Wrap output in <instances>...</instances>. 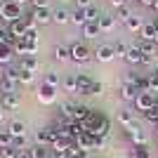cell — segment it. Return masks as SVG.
I'll list each match as a JSON object with an SVG mask.
<instances>
[{
    "mask_svg": "<svg viewBox=\"0 0 158 158\" xmlns=\"http://www.w3.org/2000/svg\"><path fill=\"white\" fill-rule=\"evenodd\" d=\"M83 125H85V132H90L94 137H109V132H111V120L102 111H92Z\"/></svg>",
    "mask_w": 158,
    "mask_h": 158,
    "instance_id": "cell-1",
    "label": "cell"
},
{
    "mask_svg": "<svg viewBox=\"0 0 158 158\" xmlns=\"http://www.w3.org/2000/svg\"><path fill=\"white\" fill-rule=\"evenodd\" d=\"M19 71L21 69H14V66H7L2 71V76H0V92L2 94L17 92V87H19Z\"/></svg>",
    "mask_w": 158,
    "mask_h": 158,
    "instance_id": "cell-2",
    "label": "cell"
},
{
    "mask_svg": "<svg viewBox=\"0 0 158 158\" xmlns=\"http://www.w3.org/2000/svg\"><path fill=\"white\" fill-rule=\"evenodd\" d=\"M24 14H21V5L12 2V0H2L0 2V19L7 21V24H12V21H19Z\"/></svg>",
    "mask_w": 158,
    "mask_h": 158,
    "instance_id": "cell-3",
    "label": "cell"
},
{
    "mask_svg": "<svg viewBox=\"0 0 158 158\" xmlns=\"http://www.w3.org/2000/svg\"><path fill=\"white\" fill-rule=\"evenodd\" d=\"M92 50L85 45V43H73L71 45V61H76V64H87V61L92 59Z\"/></svg>",
    "mask_w": 158,
    "mask_h": 158,
    "instance_id": "cell-4",
    "label": "cell"
},
{
    "mask_svg": "<svg viewBox=\"0 0 158 158\" xmlns=\"http://www.w3.org/2000/svg\"><path fill=\"white\" fill-rule=\"evenodd\" d=\"M156 97L158 94H153V92H139L137 99H135V111H139V113L151 111L153 106H156Z\"/></svg>",
    "mask_w": 158,
    "mask_h": 158,
    "instance_id": "cell-5",
    "label": "cell"
},
{
    "mask_svg": "<svg viewBox=\"0 0 158 158\" xmlns=\"http://www.w3.org/2000/svg\"><path fill=\"white\" fill-rule=\"evenodd\" d=\"M59 139V135H57V130H54V125L50 127H40L38 132H35V144H43V146H52L54 142Z\"/></svg>",
    "mask_w": 158,
    "mask_h": 158,
    "instance_id": "cell-6",
    "label": "cell"
},
{
    "mask_svg": "<svg viewBox=\"0 0 158 158\" xmlns=\"http://www.w3.org/2000/svg\"><path fill=\"white\" fill-rule=\"evenodd\" d=\"M35 99H38L43 106H50V104H54L57 102V87H50V85H43L38 87V92H35Z\"/></svg>",
    "mask_w": 158,
    "mask_h": 158,
    "instance_id": "cell-7",
    "label": "cell"
},
{
    "mask_svg": "<svg viewBox=\"0 0 158 158\" xmlns=\"http://www.w3.org/2000/svg\"><path fill=\"white\" fill-rule=\"evenodd\" d=\"M52 14H54V10H50V7H33L31 10V17H33V21H35L38 26L52 24Z\"/></svg>",
    "mask_w": 158,
    "mask_h": 158,
    "instance_id": "cell-8",
    "label": "cell"
},
{
    "mask_svg": "<svg viewBox=\"0 0 158 158\" xmlns=\"http://www.w3.org/2000/svg\"><path fill=\"white\" fill-rule=\"evenodd\" d=\"M137 47L144 52V64H151L153 57H158V45L156 43H151V40H137Z\"/></svg>",
    "mask_w": 158,
    "mask_h": 158,
    "instance_id": "cell-9",
    "label": "cell"
},
{
    "mask_svg": "<svg viewBox=\"0 0 158 158\" xmlns=\"http://www.w3.org/2000/svg\"><path fill=\"white\" fill-rule=\"evenodd\" d=\"M92 57L99 61V64H109V61H113V59H116L113 45H99L97 50H94V54H92Z\"/></svg>",
    "mask_w": 158,
    "mask_h": 158,
    "instance_id": "cell-10",
    "label": "cell"
},
{
    "mask_svg": "<svg viewBox=\"0 0 158 158\" xmlns=\"http://www.w3.org/2000/svg\"><path fill=\"white\" fill-rule=\"evenodd\" d=\"M125 135H127V139L132 142V146H135V144H146V142H149L146 132L142 130L139 125H132V127H127V130H125Z\"/></svg>",
    "mask_w": 158,
    "mask_h": 158,
    "instance_id": "cell-11",
    "label": "cell"
},
{
    "mask_svg": "<svg viewBox=\"0 0 158 158\" xmlns=\"http://www.w3.org/2000/svg\"><path fill=\"white\" fill-rule=\"evenodd\" d=\"M38 52V45L35 43H26V40H17L14 43V54H21V57H28V54Z\"/></svg>",
    "mask_w": 158,
    "mask_h": 158,
    "instance_id": "cell-12",
    "label": "cell"
},
{
    "mask_svg": "<svg viewBox=\"0 0 158 158\" xmlns=\"http://www.w3.org/2000/svg\"><path fill=\"white\" fill-rule=\"evenodd\" d=\"M94 144H97V137L90 135V132H83V135L76 139V146L83 149V151H94Z\"/></svg>",
    "mask_w": 158,
    "mask_h": 158,
    "instance_id": "cell-13",
    "label": "cell"
},
{
    "mask_svg": "<svg viewBox=\"0 0 158 158\" xmlns=\"http://www.w3.org/2000/svg\"><path fill=\"white\" fill-rule=\"evenodd\" d=\"M118 123L123 127H132V125H137V116H135V111H132V109H120L118 111Z\"/></svg>",
    "mask_w": 158,
    "mask_h": 158,
    "instance_id": "cell-14",
    "label": "cell"
},
{
    "mask_svg": "<svg viewBox=\"0 0 158 158\" xmlns=\"http://www.w3.org/2000/svg\"><path fill=\"white\" fill-rule=\"evenodd\" d=\"M118 92H120V99H123V102H132V104H135V99H137V94H139V87L130 85V83H123Z\"/></svg>",
    "mask_w": 158,
    "mask_h": 158,
    "instance_id": "cell-15",
    "label": "cell"
},
{
    "mask_svg": "<svg viewBox=\"0 0 158 158\" xmlns=\"http://www.w3.org/2000/svg\"><path fill=\"white\" fill-rule=\"evenodd\" d=\"M0 104L5 106V111H14V109H19V104H21V97H19V92H10V94H2V99H0Z\"/></svg>",
    "mask_w": 158,
    "mask_h": 158,
    "instance_id": "cell-16",
    "label": "cell"
},
{
    "mask_svg": "<svg viewBox=\"0 0 158 158\" xmlns=\"http://www.w3.org/2000/svg\"><path fill=\"white\" fill-rule=\"evenodd\" d=\"M125 61H127L130 66H139V64H144V52H142L137 45H130V52H127Z\"/></svg>",
    "mask_w": 158,
    "mask_h": 158,
    "instance_id": "cell-17",
    "label": "cell"
},
{
    "mask_svg": "<svg viewBox=\"0 0 158 158\" xmlns=\"http://www.w3.org/2000/svg\"><path fill=\"white\" fill-rule=\"evenodd\" d=\"M90 113H92V109L85 104H76L73 106V120L76 123H85L87 118H90Z\"/></svg>",
    "mask_w": 158,
    "mask_h": 158,
    "instance_id": "cell-18",
    "label": "cell"
},
{
    "mask_svg": "<svg viewBox=\"0 0 158 158\" xmlns=\"http://www.w3.org/2000/svg\"><path fill=\"white\" fill-rule=\"evenodd\" d=\"M10 26V33H12L17 40H24L26 38V21L19 19V21H12V24H7Z\"/></svg>",
    "mask_w": 158,
    "mask_h": 158,
    "instance_id": "cell-19",
    "label": "cell"
},
{
    "mask_svg": "<svg viewBox=\"0 0 158 158\" xmlns=\"http://www.w3.org/2000/svg\"><path fill=\"white\" fill-rule=\"evenodd\" d=\"M97 24H99V28H102V33H111L113 28H116V17H113V14H102Z\"/></svg>",
    "mask_w": 158,
    "mask_h": 158,
    "instance_id": "cell-20",
    "label": "cell"
},
{
    "mask_svg": "<svg viewBox=\"0 0 158 158\" xmlns=\"http://www.w3.org/2000/svg\"><path fill=\"white\" fill-rule=\"evenodd\" d=\"M38 59H35V54H28V57H21V64H19V69L21 71H31V73H35L38 71Z\"/></svg>",
    "mask_w": 158,
    "mask_h": 158,
    "instance_id": "cell-21",
    "label": "cell"
},
{
    "mask_svg": "<svg viewBox=\"0 0 158 158\" xmlns=\"http://www.w3.org/2000/svg\"><path fill=\"white\" fill-rule=\"evenodd\" d=\"M156 35H158V28L153 26L151 21H149V24H144V26H142V31H139V38H142V40H151V43H156Z\"/></svg>",
    "mask_w": 158,
    "mask_h": 158,
    "instance_id": "cell-22",
    "label": "cell"
},
{
    "mask_svg": "<svg viewBox=\"0 0 158 158\" xmlns=\"http://www.w3.org/2000/svg\"><path fill=\"white\" fill-rule=\"evenodd\" d=\"M7 130H10V135H12L14 139L24 137V135H26V123H24V120H12V123L7 125Z\"/></svg>",
    "mask_w": 158,
    "mask_h": 158,
    "instance_id": "cell-23",
    "label": "cell"
},
{
    "mask_svg": "<svg viewBox=\"0 0 158 158\" xmlns=\"http://www.w3.org/2000/svg\"><path fill=\"white\" fill-rule=\"evenodd\" d=\"M14 57V47L12 45H7V43H0V66H5L10 64Z\"/></svg>",
    "mask_w": 158,
    "mask_h": 158,
    "instance_id": "cell-24",
    "label": "cell"
},
{
    "mask_svg": "<svg viewBox=\"0 0 158 158\" xmlns=\"http://www.w3.org/2000/svg\"><path fill=\"white\" fill-rule=\"evenodd\" d=\"M92 83H94V80L90 78V76H85V73H78V92H80V94H90V90H92Z\"/></svg>",
    "mask_w": 158,
    "mask_h": 158,
    "instance_id": "cell-25",
    "label": "cell"
},
{
    "mask_svg": "<svg viewBox=\"0 0 158 158\" xmlns=\"http://www.w3.org/2000/svg\"><path fill=\"white\" fill-rule=\"evenodd\" d=\"M99 33H102V28H99V24H97V21H87L85 26H83V35H85L87 40L99 38Z\"/></svg>",
    "mask_w": 158,
    "mask_h": 158,
    "instance_id": "cell-26",
    "label": "cell"
},
{
    "mask_svg": "<svg viewBox=\"0 0 158 158\" xmlns=\"http://www.w3.org/2000/svg\"><path fill=\"white\" fill-rule=\"evenodd\" d=\"M130 158H153L146 144H135L130 149Z\"/></svg>",
    "mask_w": 158,
    "mask_h": 158,
    "instance_id": "cell-27",
    "label": "cell"
},
{
    "mask_svg": "<svg viewBox=\"0 0 158 158\" xmlns=\"http://www.w3.org/2000/svg\"><path fill=\"white\" fill-rule=\"evenodd\" d=\"M142 26H144V19H142L139 14H132L130 19L125 21V28H127V31H132V33H139V31H142Z\"/></svg>",
    "mask_w": 158,
    "mask_h": 158,
    "instance_id": "cell-28",
    "label": "cell"
},
{
    "mask_svg": "<svg viewBox=\"0 0 158 158\" xmlns=\"http://www.w3.org/2000/svg\"><path fill=\"white\" fill-rule=\"evenodd\" d=\"M52 21L54 24H69V21H71V12H69V10H64V7H59V10H54V14H52Z\"/></svg>",
    "mask_w": 158,
    "mask_h": 158,
    "instance_id": "cell-29",
    "label": "cell"
},
{
    "mask_svg": "<svg viewBox=\"0 0 158 158\" xmlns=\"http://www.w3.org/2000/svg\"><path fill=\"white\" fill-rule=\"evenodd\" d=\"M52 54H54V59H57V61H69V59H71V47H66V45H57Z\"/></svg>",
    "mask_w": 158,
    "mask_h": 158,
    "instance_id": "cell-30",
    "label": "cell"
},
{
    "mask_svg": "<svg viewBox=\"0 0 158 158\" xmlns=\"http://www.w3.org/2000/svg\"><path fill=\"white\" fill-rule=\"evenodd\" d=\"M61 87H64L66 92H78V76H66L64 80H61Z\"/></svg>",
    "mask_w": 158,
    "mask_h": 158,
    "instance_id": "cell-31",
    "label": "cell"
},
{
    "mask_svg": "<svg viewBox=\"0 0 158 158\" xmlns=\"http://www.w3.org/2000/svg\"><path fill=\"white\" fill-rule=\"evenodd\" d=\"M144 83H146V92L158 94V76H156V73H146V76H144Z\"/></svg>",
    "mask_w": 158,
    "mask_h": 158,
    "instance_id": "cell-32",
    "label": "cell"
},
{
    "mask_svg": "<svg viewBox=\"0 0 158 158\" xmlns=\"http://www.w3.org/2000/svg\"><path fill=\"white\" fill-rule=\"evenodd\" d=\"M43 83L50 85V87H59L61 85V78H59V73H57V71H47L45 78H43Z\"/></svg>",
    "mask_w": 158,
    "mask_h": 158,
    "instance_id": "cell-33",
    "label": "cell"
},
{
    "mask_svg": "<svg viewBox=\"0 0 158 158\" xmlns=\"http://www.w3.org/2000/svg\"><path fill=\"white\" fill-rule=\"evenodd\" d=\"M28 153H31V158H50V151H47V146L43 144H35L28 149Z\"/></svg>",
    "mask_w": 158,
    "mask_h": 158,
    "instance_id": "cell-34",
    "label": "cell"
},
{
    "mask_svg": "<svg viewBox=\"0 0 158 158\" xmlns=\"http://www.w3.org/2000/svg\"><path fill=\"white\" fill-rule=\"evenodd\" d=\"M69 135H71L73 139H78L80 135H83V132H85V125H83V123H76V120H71V123H69Z\"/></svg>",
    "mask_w": 158,
    "mask_h": 158,
    "instance_id": "cell-35",
    "label": "cell"
},
{
    "mask_svg": "<svg viewBox=\"0 0 158 158\" xmlns=\"http://www.w3.org/2000/svg\"><path fill=\"white\" fill-rule=\"evenodd\" d=\"M71 21L76 24V26H85V24H87L85 10H80V7H78V10H73V12H71Z\"/></svg>",
    "mask_w": 158,
    "mask_h": 158,
    "instance_id": "cell-36",
    "label": "cell"
},
{
    "mask_svg": "<svg viewBox=\"0 0 158 158\" xmlns=\"http://www.w3.org/2000/svg\"><path fill=\"white\" fill-rule=\"evenodd\" d=\"M113 52H116V57L125 59V57H127V52H130V45H127V43H123V40H118V43L113 45Z\"/></svg>",
    "mask_w": 158,
    "mask_h": 158,
    "instance_id": "cell-37",
    "label": "cell"
},
{
    "mask_svg": "<svg viewBox=\"0 0 158 158\" xmlns=\"http://www.w3.org/2000/svg\"><path fill=\"white\" fill-rule=\"evenodd\" d=\"M0 43H7V45H12L14 47V43H17V38H14L12 33H10V26H0Z\"/></svg>",
    "mask_w": 158,
    "mask_h": 158,
    "instance_id": "cell-38",
    "label": "cell"
},
{
    "mask_svg": "<svg viewBox=\"0 0 158 158\" xmlns=\"http://www.w3.org/2000/svg\"><path fill=\"white\" fill-rule=\"evenodd\" d=\"M33 80H35V73L31 71H19V85H33Z\"/></svg>",
    "mask_w": 158,
    "mask_h": 158,
    "instance_id": "cell-39",
    "label": "cell"
},
{
    "mask_svg": "<svg viewBox=\"0 0 158 158\" xmlns=\"http://www.w3.org/2000/svg\"><path fill=\"white\" fill-rule=\"evenodd\" d=\"M99 17H102L99 7H94V5L85 7V19H87V21H99Z\"/></svg>",
    "mask_w": 158,
    "mask_h": 158,
    "instance_id": "cell-40",
    "label": "cell"
},
{
    "mask_svg": "<svg viewBox=\"0 0 158 158\" xmlns=\"http://www.w3.org/2000/svg\"><path fill=\"white\" fill-rule=\"evenodd\" d=\"M132 17V10L127 5H123V7H118V10H116V19H120V21H127Z\"/></svg>",
    "mask_w": 158,
    "mask_h": 158,
    "instance_id": "cell-41",
    "label": "cell"
},
{
    "mask_svg": "<svg viewBox=\"0 0 158 158\" xmlns=\"http://www.w3.org/2000/svg\"><path fill=\"white\" fill-rule=\"evenodd\" d=\"M139 80H142V73H137V71H125V78H123V83H130V85H137Z\"/></svg>",
    "mask_w": 158,
    "mask_h": 158,
    "instance_id": "cell-42",
    "label": "cell"
},
{
    "mask_svg": "<svg viewBox=\"0 0 158 158\" xmlns=\"http://www.w3.org/2000/svg\"><path fill=\"white\" fill-rule=\"evenodd\" d=\"M12 142H14V137L10 135V130H0V149L2 146H12Z\"/></svg>",
    "mask_w": 158,
    "mask_h": 158,
    "instance_id": "cell-43",
    "label": "cell"
},
{
    "mask_svg": "<svg viewBox=\"0 0 158 158\" xmlns=\"http://www.w3.org/2000/svg\"><path fill=\"white\" fill-rule=\"evenodd\" d=\"M17 156H19V151L14 146H2L0 149V158H17Z\"/></svg>",
    "mask_w": 158,
    "mask_h": 158,
    "instance_id": "cell-44",
    "label": "cell"
},
{
    "mask_svg": "<svg viewBox=\"0 0 158 158\" xmlns=\"http://www.w3.org/2000/svg\"><path fill=\"white\" fill-rule=\"evenodd\" d=\"M26 144H28V139H26V135H24V137H17L12 142V146L14 149H17V151H26Z\"/></svg>",
    "mask_w": 158,
    "mask_h": 158,
    "instance_id": "cell-45",
    "label": "cell"
},
{
    "mask_svg": "<svg viewBox=\"0 0 158 158\" xmlns=\"http://www.w3.org/2000/svg\"><path fill=\"white\" fill-rule=\"evenodd\" d=\"M144 118L149 120L151 125H156V120H158V109H156V106H153L151 111H146V113H144Z\"/></svg>",
    "mask_w": 158,
    "mask_h": 158,
    "instance_id": "cell-46",
    "label": "cell"
},
{
    "mask_svg": "<svg viewBox=\"0 0 158 158\" xmlns=\"http://www.w3.org/2000/svg\"><path fill=\"white\" fill-rule=\"evenodd\" d=\"M106 149V137H97V144H94V151H104Z\"/></svg>",
    "mask_w": 158,
    "mask_h": 158,
    "instance_id": "cell-47",
    "label": "cell"
},
{
    "mask_svg": "<svg viewBox=\"0 0 158 158\" xmlns=\"http://www.w3.org/2000/svg\"><path fill=\"white\" fill-rule=\"evenodd\" d=\"M102 90H104V85L94 80V83H92V90H90V94H102Z\"/></svg>",
    "mask_w": 158,
    "mask_h": 158,
    "instance_id": "cell-48",
    "label": "cell"
},
{
    "mask_svg": "<svg viewBox=\"0 0 158 158\" xmlns=\"http://www.w3.org/2000/svg\"><path fill=\"white\" fill-rule=\"evenodd\" d=\"M28 2H31L33 7H50V5H47L50 0H28Z\"/></svg>",
    "mask_w": 158,
    "mask_h": 158,
    "instance_id": "cell-49",
    "label": "cell"
},
{
    "mask_svg": "<svg viewBox=\"0 0 158 158\" xmlns=\"http://www.w3.org/2000/svg\"><path fill=\"white\" fill-rule=\"evenodd\" d=\"M76 5H78L80 10H85V7H90V5H92V0H76Z\"/></svg>",
    "mask_w": 158,
    "mask_h": 158,
    "instance_id": "cell-50",
    "label": "cell"
},
{
    "mask_svg": "<svg viewBox=\"0 0 158 158\" xmlns=\"http://www.w3.org/2000/svg\"><path fill=\"white\" fill-rule=\"evenodd\" d=\"M109 2H111L116 10H118V7H123V5H127V0H109Z\"/></svg>",
    "mask_w": 158,
    "mask_h": 158,
    "instance_id": "cell-51",
    "label": "cell"
},
{
    "mask_svg": "<svg viewBox=\"0 0 158 158\" xmlns=\"http://www.w3.org/2000/svg\"><path fill=\"white\" fill-rule=\"evenodd\" d=\"M139 5H144V7H156V0H139Z\"/></svg>",
    "mask_w": 158,
    "mask_h": 158,
    "instance_id": "cell-52",
    "label": "cell"
},
{
    "mask_svg": "<svg viewBox=\"0 0 158 158\" xmlns=\"http://www.w3.org/2000/svg\"><path fill=\"white\" fill-rule=\"evenodd\" d=\"M2 120H5V106L0 104V123H2Z\"/></svg>",
    "mask_w": 158,
    "mask_h": 158,
    "instance_id": "cell-53",
    "label": "cell"
},
{
    "mask_svg": "<svg viewBox=\"0 0 158 158\" xmlns=\"http://www.w3.org/2000/svg\"><path fill=\"white\" fill-rule=\"evenodd\" d=\"M17 158H31V153H28V151H19V156H17Z\"/></svg>",
    "mask_w": 158,
    "mask_h": 158,
    "instance_id": "cell-54",
    "label": "cell"
},
{
    "mask_svg": "<svg viewBox=\"0 0 158 158\" xmlns=\"http://www.w3.org/2000/svg\"><path fill=\"white\" fill-rule=\"evenodd\" d=\"M151 24H153V26L158 28V12H156V17H153V19H151Z\"/></svg>",
    "mask_w": 158,
    "mask_h": 158,
    "instance_id": "cell-55",
    "label": "cell"
},
{
    "mask_svg": "<svg viewBox=\"0 0 158 158\" xmlns=\"http://www.w3.org/2000/svg\"><path fill=\"white\" fill-rule=\"evenodd\" d=\"M12 2H17V5H24V2H28V0H12Z\"/></svg>",
    "mask_w": 158,
    "mask_h": 158,
    "instance_id": "cell-56",
    "label": "cell"
},
{
    "mask_svg": "<svg viewBox=\"0 0 158 158\" xmlns=\"http://www.w3.org/2000/svg\"><path fill=\"white\" fill-rule=\"evenodd\" d=\"M153 73H156V76H158V64H156V69H153Z\"/></svg>",
    "mask_w": 158,
    "mask_h": 158,
    "instance_id": "cell-57",
    "label": "cell"
},
{
    "mask_svg": "<svg viewBox=\"0 0 158 158\" xmlns=\"http://www.w3.org/2000/svg\"><path fill=\"white\" fill-rule=\"evenodd\" d=\"M153 10H156V12H158V0H156V7H153Z\"/></svg>",
    "mask_w": 158,
    "mask_h": 158,
    "instance_id": "cell-58",
    "label": "cell"
},
{
    "mask_svg": "<svg viewBox=\"0 0 158 158\" xmlns=\"http://www.w3.org/2000/svg\"><path fill=\"white\" fill-rule=\"evenodd\" d=\"M156 142H158V127H156Z\"/></svg>",
    "mask_w": 158,
    "mask_h": 158,
    "instance_id": "cell-59",
    "label": "cell"
},
{
    "mask_svg": "<svg viewBox=\"0 0 158 158\" xmlns=\"http://www.w3.org/2000/svg\"><path fill=\"white\" fill-rule=\"evenodd\" d=\"M127 2H139V0H127Z\"/></svg>",
    "mask_w": 158,
    "mask_h": 158,
    "instance_id": "cell-60",
    "label": "cell"
},
{
    "mask_svg": "<svg viewBox=\"0 0 158 158\" xmlns=\"http://www.w3.org/2000/svg\"><path fill=\"white\" fill-rule=\"evenodd\" d=\"M50 158H59V156H50Z\"/></svg>",
    "mask_w": 158,
    "mask_h": 158,
    "instance_id": "cell-61",
    "label": "cell"
},
{
    "mask_svg": "<svg viewBox=\"0 0 158 158\" xmlns=\"http://www.w3.org/2000/svg\"><path fill=\"white\" fill-rule=\"evenodd\" d=\"M156 45H158V35H156Z\"/></svg>",
    "mask_w": 158,
    "mask_h": 158,
    "instance_id": "cell-62",
    "label": "cell"
},
{
    "mask_svg": "<svg viewBox=\"0 0 158 158\" xmlns=\"http://www.w3.org/2000/svg\"><path fill=\"white\" fill-rule=\"evenodd\" d=\"M0 2H2V0H0Z\"/></svg>",
    "mask_w": 158,
    "mask_h": 158,
    "instance_id": "cell-63",
    "label": "cell"
},
{
    "mask_svg": "<svg viewBox=\"0 0 158 158\" xmlns=\"http://www.w3.org/2000/svg\"><path fill=\"white\" fill-rule=\"evenodd\" d=\"M0 69H2V66H0Z\"/></svg>",
    "mask_w": 158,
    "mask_h": 158,
    "instance_id": "cell-64",
    "label": "cell"
}]
</instances>
